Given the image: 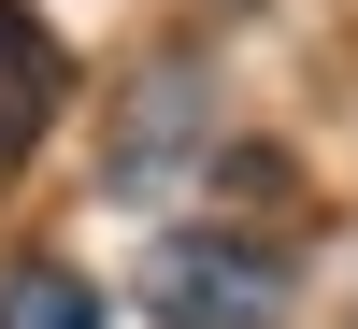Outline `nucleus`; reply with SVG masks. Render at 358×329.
I'll return each instance as SVG.
<instances>
[{"label": "nucleus", "instance_id": "f03ea898", "mask_svg": "<svg viewBox=\"0 0 358 329\" xmlns=\"http://www.w3.org/2000/svg\"><path fill=\"white\" fill-rule=\"evenodd\" d=\"M43 115H57V29L29 0H0V172L43 143Z\"/></svg>", "mask_w": 358, "mask_h": 329}, {"label": "nucleus", "instance_id": "7ed1b4c3", "mask_svg": "<svg viewBox=\"0 0 358 329\" xmlns=\"http://www.w3.org/2000/svg\"><path fill=\"white\" fill-rule=\"evenodd\" d=\"M0 329H101V286L57 272V258H29V272H0Z\"/></svg>", "mask_w": 358, "mask_h": 329}, {"label": "nucleus", "instance_id": "f257e3e1", "mask_svg": "<svg viewBox=\"0 0 358 329\" xmlns=\"http://www.w3.org/2000/svg\"><path fill=\"white\" fill-rule=\"evenodd\" d=\"M143 301H158V329H273L287 315V258L244 244V229H172Z\"/></svg>", "mask_w": 358, "mask_h": 329}]
</instances>
